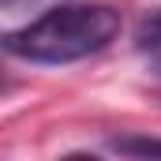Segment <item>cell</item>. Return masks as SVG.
<instances>
[{"instance_id":"1","label":"cell","mask_w":161,"mask_h":161,"mask_svg":"<svg viewBox=\"0 0 161 161\" xmlns=\"http://www.w3.org/2000/svg\"><path fill=\"white\" fill-rule=\"evenodd\" d=\"M120 11L109 4H56L34 23L0 38V49L26 64H75L120 38Z\"/></svg>"},{"instance_id":"2","label":"cell","mask_w":161,"mask_h":161,"mask_svg":"<svg viewBox=\"0 0 161 161\" xmlns=\"http://www.w3.org/2000/svg\"><path fill=\"white\" fill-rule=\"evenodd\" d=\"M113 154H127V158H161V139H146V135H120L109 142Z\"/></svg>"},{"instance_id":"3","label":"cell","mask_w":161,"mask_h":161,"mask_svg":"<svg viewBox=\"0 0 161 161\" xmlns=\"http://www.w3.org/2000/svg\"><path fill=\"white\" fill-rule=\"evenodd\" d=\"M135 45H139L142 53H161V4L139 23V30H135Z\"/></svg>"},{"instance_id":"4","label":"cell","mask_w":161,"mask_h":161,"mask_svg":"<svg viewBox=\"0 0 161 161\" xmlns=\"http://www.w3.org/2000/svg\"><path fill=\"white\" fill-rule=\"evenodd\" d=\"M56 0H0V11H26V8H45Z\"/></svg>"},{"instance_id":"5","label":"cell","mask_w":161,"mask_h":161,"mask_svg":"<svg viewBox=\"0 0 161 161\" xmlns=\"http://www.w3.org/2000/svg\"><path fill=\"white\" fill-rule=\"evenodd\" d=\"M0 86H4V75H0Z\"/></svg>"}]
</instances>
